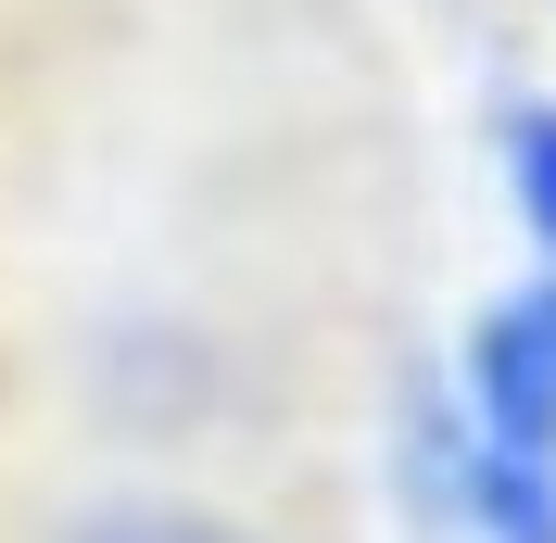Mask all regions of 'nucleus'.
Here are the masks:
<instances>
[{
	"mask_svg": "<svg viewBox=\"0 0 556 543\" xmlns=\"http://www.w3.org/2000/svg\"><path fill=\"white\" fill-rule=\"evenodd\" d=\"M455 417H468L493 455H544L556 468V266L468 329V405Z\"/></svg>",
	"mask_w": 556,
	"mask_h": 543,
	"instance_id": "nucleus-1",
	"label": "nucleus"
},
{
	"mask_svg": "<svg viewBox=\"0 0 556 543\" xmlns=\"http://www.w3.org/2000/svg\"><path fill=\"white\" fill-rule=\"evenodd\" d=\"M51 543H266V531L228 518V506H190V493H114V506L64 518Z\"/></svg>",
	"mask_w": 556,
	"mask_h": 543,
	"instance_id": "nucleus-2",
	"label": "nucleus"
},
{
	"mask_svg": "<svg viewBox=\"0 0 556 543\" xmlns=\"http://www.w3.org/2000/svg\"><path fill=\"white\" fill-rule=\"evenodd\" d=\"M506 203H519L531 253L556 266V102H519V114H506Z\"/></svg>",
	"mask_w": 556,
	"mask_h": 543,
	"instance_id": "nucleus-3",
	"label": "nucleus"
}]
</instances>
